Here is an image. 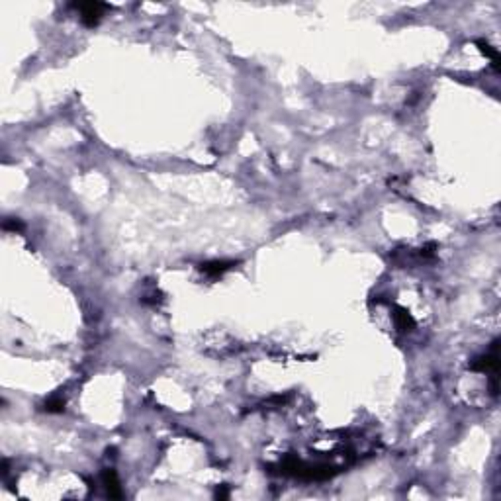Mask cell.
<instances>
[{
  "mask_svg": "<svg viewBox=\"0 0 501 501\" xmlns=\"http://www.w3.org/2000/svg\"><path fill=\"white\" fill-rule=\"evenodd\" d=\"M478 47L486 57H490V59L494 61V65H496V67H500V55H498V49H496V47H492L488 42H482V40L478 42Z\"/></svg>",
  "mask_w": 501,
  "mask_h": 501,
  "instance_id": "6",
  "label": "cell"
},
{
  "mask_svg": "<svg viewBox=\"0 0 501 501\" xmlns=\"http://www.w3.org/2000/svg\"><path fill=\"white\" fill-rule=\"evenodd\" d=\"M104 486H106L110 498H122L120 482H118V476H116L114 470H106V472H104Z\"/></svg>",
  "mask_w": 501,
  "mask_h": 501,
  "instance_id": "4",
  "label": "cell"
},
{
  "mask_svg": "<svg viewBox=\"0 0 501 501\" xmlns=\"http://www.w3.org/2000/svg\"><path fill=\"white\" fill-rule=\"evenodd\" d=\"M2 228H4V229H12V231H22L24 224L20 222V220H4Z\"/></svg>",
  "mask_w": 501,
  "mask_h": 501,
  "instance_id": "8",
  "label": "cell"
},
{
  "mask_svg": "<svg viewBox=\"0 0 501 501\" xmlns=\"http://www.w3.org/2000/svg\"><path fill=\"white\" fill-rule=\"evenodd\" d=\"M472 368L478 370V372H496V370H498V352L494 350L492 354H486V356L478 358V360L472 364Z\"/></svg>",
  "mask_w": 501,
  "mask_h": 501,
  "instance_id": "3",
  "label": "cell"
},
{
  "mask_svg": "<svg viewBox=\"0 0 501 501\" xmlns=\"http://www.w3.org/2000/svg\"><path fill=\"white\" fill-rule=\"evenodd\" d=\"M394 318H396V323H398V327H400L402 331H410L411 327L415 325L413 318H411L406 310H398V312L394 314Z\"/></svg>",
  "mask_w": 501,
  "mask_h": 501,
  "instance_id": "5",
  "label": "cell"
},
{
  "mask_svg": "<svg viewBox=\"0 0 501 501\" xmlns=\"http://www.w3.org/2000/svg\"><path fill=\"white\" fill-rule=\"evenodd\" d=\"M65 410V402L61 398H51L46 402V411L47 413H61Z\"/></svg>",
  "mask_w": 501,
  "mask_h": 501,
  "instance_id": "7",
  "label": "cell"
},
{
  "mask_svg": "<svg viewBox=\"0 0 501 501\" xmlns=\"http://www.w3.org/2000/svg\"><path fill=\"white\" fill-rule=\"evenodd\" d=\"M74 8L80 12V20L86 24V26H96L100 22L104 10H108V4H102V2H80V4H74Z\"/></svg>",
  "mask_w": 501,
  "mask_h": 501,
  "instance_id": "1",
  "label": "cell"
},
{
  "mask_svg": "<svg viewBox=\"0 0 501 501\" xmlns=\"http://www.w3.org/2000/svg\"><path fill=\"white\" fill-rule=\"evenodd\" d=\"M216 496H218V498H228V490H224V488H222V490H218V494H216Z\"/></svg>",
  "mask_w": 501,
  "mask_h": 501,
  "instance_id": "9",
  "label": "cell"
},
{
  "mask_svg": "<svg viewBox=\"0 0 501 501\" xmlns=\"http://www.w3.org/2000/svg\"><path fill=\"white\" fill-rule=\"evenodd\" d=\"M235 266L233 260H210V262H204L200 264V270L208 276H222L224 272H228Z\"/></svg>",
  "mask_w": 501,
  "mask_h": 501,
  "instance_id": "2",
  "label": "cell"
}]
</instances>
